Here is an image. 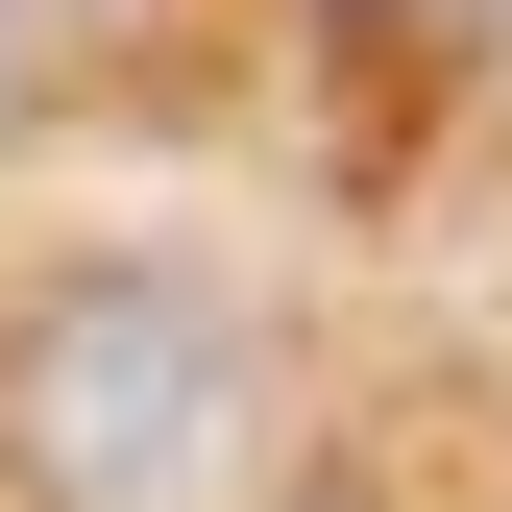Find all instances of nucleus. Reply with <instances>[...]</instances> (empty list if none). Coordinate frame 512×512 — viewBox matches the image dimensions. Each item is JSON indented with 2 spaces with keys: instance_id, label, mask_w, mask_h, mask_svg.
<instances>
[{
  "instance_id": "7ed1b4c3",
  "label": "nucleus",
  "mask_w": 512,
  "mask_h": 512,
  "mask_svg": "<svg viewBox=\"0 0 512 512\" xmlns=\"http://www.w3.org/2000/svg\"><path fill=\"white\" fill-rule=\"evenodd\" d=\"M293 512H366V464H317V488H293Z\"/></svg>"
},
{
  "instance_id": "f03ea898",
  "label": "nucleus",
  "mask_w": 512,
  "mask_h": 512,
  "mask_svg": "<svg viewBox=\"0 0 512 512\" xmlns=\"http://www.w3.org/2000/svg\"><path fill=\"white\" fill-rule=\"evenodd\" d=\"M49 98V0H0V122H25Z\"/></svg>"
},
{
  "instance_id": "f257e3e1",
  "label": "nucleus",
  "mask_w": 512,
  "mask_h": 512,
  "mask_svg": "<svg viewBox=\"0 0 512 512\" xmlns=\"http://www.w3.org/2000/svg\"><path fill=\"white\" fill-rule=\"evenodd\" d=\"M244 439V293L171 244H74L0 317V464L25 512H196Z\"/></svg>"
},
{
  "instance_id": "20e7f679",
  "label": "nucleus",
  "mask_w": 512,
  "mask_h": 512,
  "mask_svg": "<svg viewBox=\"0 0 512 512\" xmlns=\"http://www.w3.org/2000/svg\"><path fill=\"white\" fill-rule=\"evenodd\" d=\"M391 25H439V0H391Z\"/></svg>"
}]
</instances>
